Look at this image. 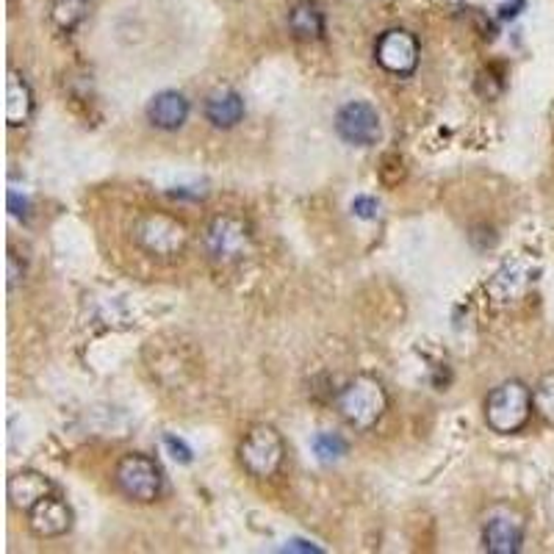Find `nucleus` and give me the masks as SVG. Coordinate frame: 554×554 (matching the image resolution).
<instances>
[{"mask_svg": "<svg viewBox=\"0 0 554 554\" xmlns=\"http://www.w3.org/2000/svg\"><path fill=\"white\" fill-rule=\"evenodd\" d=\"M532 407H535L532 391L521 380H508L485 399V422H488L491 430L510 436L529 422Z\"/></svg>", "mask_w": 554, "mask_h": 554, "instance_id": "nucleus-1", "label": "nucleus"}, {"mask_svg": "<svg viewBox=\"0 0 554 554\" xmlns=\"http://www.w3.org/2000/svg\"><path fill=\"white\" fill-rule=\"evenodd\" d=\"M338 410H341L346 425H353L355 430H369L383 419V413L388 410L385 388L374 377H366V374L355 377L341 391Z\"/></svg>", "mask_w": 554, "mask_h": 554, "instance_id": "nucleus-2", "label": "nucleus"}, {"mask_svg": "<svg viewBox=\"0 0 554 554\" xmlns=\"http://www.w3.org/2000/svg\"><path fill=\"white\" fill-rule=\"evenodd\" d=\"M283 457H286V444H283L281 433L269 425L252 427L239 446V460L244 466V471L258 479L277 474V468L283 466Z\"/></svg>", "mask_w": 554, "mask_h": 554, "instance_id": "nucleus-3", "label": "nucleus"}, {"mask_svg": "<svg viewBox=\"0 0 554 554\" xmlns=\"http://www.w3.org/2000/svg\"><path fill=\"white\" fill-rule=\"evenodd\" d=\"M117 485L133 502H156L161 494V471L148 455H125L117 463Z\"/></svg>", "mask_w": 554, "mask_h": 554, "instance_id": "nucleus-4", "label": "nucleus"}, {"mask_svg": "<svg viewBox=\"0 0 554 554\" xmlns=\"http://www.w3.org/2000/svg\"><path fill=\"white\" fill-rule=\"evenodd\" d=\"M136 241L142 244L150 255H180L186 250V241H189V233H186V225L172 220V217H164V214H150V217H142L136 225Z\"/></svg>", "mask_w": 554, "mask_h": 554, "instance_id": "nucleus-5", "label": "nucleus"}, {"mask_svg": "<svg viewBox=\"0 0 554 554\" xmlns=\"http://www.w3.org/2000/svg\"><path fill=\"white\" fill-rule=\"evenodd\" d=\"M374 58L391 76H399V78L413 76V69L419 67V42H416L410 31L391 28L377 39Z\"/></svg>", "mask_w": 554, "mask_h": 554, "instance_id": "nucleus-6", "label": "nucleus"}, {"mask_svg": "<svg viewBox=\"0 0 554 554\" xmlns=\"http://www.w3.org/2000/svg\"><path fill=\"white\" fill-rule=\"evenodd\" d=\"M205 244L217 263H233L250 250V228L236 217H217L208 228Z\"/></svg>", "mask_w": 554, "mask_h": 554, "instance_id": "nucleus-7", "label": "nucleus"}, {"mask_svg": "<svg viewBox=\"0 0 554 554\" xmlns=\"http://www.w3.org/2000/svg\"><path fill=\"white\" fill-rule=\"evenodd\" d=\"M335 130L350 145H374L380 138V117L369 103H346L335 117Z\"/></svg>", "mask_w": 554, "mask_h": 554, "instance_id": "nucleus-8", "label": "nucleus"}, {"mask_svg": "<svg viewBox=\"0 0 554 554\" xmlns=\"http://www.w3.org/2000/svg\"><path fill=\"white\" fill-rule=\"evenodd\" d=\"M69 527H73V513L56 497H45L28 510V529L36 538H58Z\"/></svg>", "mask_w": 554, "mask_h": 554, "instance_id": "nucleus-9", "label": "nucleus"}, {"mask_svg": "<svg viewBox=\"0 0 554 554\" xmlns=\"http://www.w3.org/2000/svg\"><path fill=\"white\" fill-rule=\"evenodd\" d=\"M524 540V524L508 513H497L482 529V543L491 554H516Z\"/></svg>", "mask_w": 554, "mask_h": 554, "instance_id": "nucleus-10", "label": "nucleus"}, {"mask_svg": "<svg viewBox=\"0 0 554 554\" xmlns=\"http://www.w3.org/2000/svg\"><path fill=\"white\" fill-rule=\"evenodd\" d=\"M50 491H53V485L47 477H42L36 471H20L9 479V505L15 510H31L36 502L50 497Z\"/></svg>", "mask_w": 554, "mask_h": 554, "instance_id": "nucleus-11", "label": "nucleus"}, {"mask_svg": "<svg viewBox=\"0 0 554 554\" xmlns=\"http://www.w3.org/2000/svg\"><path fill=\"white\" fill-rule=\"evenodd\" d=\"M205 117L217 128H233L244 117V100L233 89H217L205 100Z\"/></svg>", "mask_w": 554, "mask_h": 554, "instance_id": "nucleus-12", "label": "nucleus"}, {"mask_svg": "<svg viewBox=\"0 0 554 554\" xmlns=\"http://www.w3.org/2000/svg\"><path fill=\"white\" fill-rule=\"evenodd\" d=\"M148 117L156 128L164 130H175L186 122L189 117V100L178 92H161L153 97V103L148 106Z\"/></svg>", "mask_w": 554, "mask_h": 554, "instance_id": "nucleus-13", "label": "nucleus"}, {"mask_svg": "<svg viewBox=\"0 0 554 554\" xmlns=\"http://www.w3.org/2000/svg\"><path fill=\"white\" fill-rule=\"evenodd\" d=\"M34 111V95L28 89V84L17 76V73H9L6 78V122L9 125H23Z\"/></svg>", "mask_w": 554, "mask_h": 554, "instance_id": "nucleus-14", "label": "nucleus"}, {"mask_svg": "<svg viewBox=\"0 0 554 554\" xmlns=\"http://www.w3.org/2000/svg\"><path fill=\"white\" fill-rule=\"evenodd\" d=\"M289 26L294 31V36H300V39H319L324 34V17H322L316 4L294 6V12L289 17Z\"/></svg>", "mask_w": 554, "mask_h": 554, "instance_id": "nucleus-15", "label": "nucleus"}, {"mask_svg": "<svg viewBox=\"0 0 554 554\" xmlns=\"http://www.w3.org/2000/svg\"><path fill=\"white\" fill-rule=\"evenodd\" d=\"M84 17H87V0H56L53 23L61 31H73Z\"/></svg>", "mask_w": 554, "mask_h": 554, "instance_id": "nucleus-16", "label": "nucleus"}, {"mask_svg": "<svg viewBox=\"0 0 554 554\" xmlns=\"http://www.w3.org/2000/svg\"><path fill=\"white\" fill-rule=\"evenodd\" d=\"M311 446H313V455L322 463H333V460H341L346 455V441L341 436H335V433H319V436H313Z\"/></svg>", "mask_w": 554, "mask_h": 554, "instance_id": "nucleus-17", "label": "nucleus"}, {"mask_svg": "<svg viewBox=\"0 0 554 554\" xmlns=\"http://www.w3.org/2000/svg\"><path fill=\"white\" fill-rule=\"evenodd\" d=\"M532 402H535V410L554 427V374H546L538 383V388L532 394Z\"/></svg>", "mask_w": 554, "mask_h": 554, "instance_id": "nucleus-18", "label": "nucleus"}, {"mask_svg": "<svg viewBox=\"0 0 554 554\" xmlns=\"http://www.w3.org/2000/svg\"><path fill=\"white\" fill-rule=\"evenodd\" d=\"M353 214H355L358 220H377V214H380V202H377L374 197L361 194V197L353 200Z\"/></svg>", "mask_w": 554, "mask_h": 554, "instance_id": "nucleus-19", "label": "nucleus"}, {"mask_svg": "<svg viewBox=\"0 0 554 554\" xmlns=\"http://www.w3.org/2000/svg\"><path fill=\"white\" fill-rule=\"evenodd\" d=\"M164 446L169 449V455H172L175 460H180V463H191V449H189L180 438H175V436H164Z\"/></svg>", "mask_w": 554, "mask_h": 554, "instance_id": "nucleus-20", "label": "nucleus"}, {"mask_svg": "<svg viewBox=\"0 0 554 554\" xmlns=\"http://www.w3.org/2000/svg\"><path fill=\"white\" fill-rule=\"evenodd\" d=\"M283 551H305V554H319L322 549L319 546H313V543H308V540H300V538H294V540H289L286 546H283Z\"/></svg>", "mask_w": 554, "mask_h": 554, "instance_id": "nucleus-21", "label": "nucleus"}, {"mask_svg": "<svg viewBox=\"0 0 554 554\" xmlns=\"http://www.w3.org/2000/svg\"><path fill=\"white\" fill-rule=\"evenodd\" d=\"M26 208H28L26 197L20 200V194H17V191L12 189V191H9V211H12L15 217H23V214H26Z\"/></svg>", "mask_w": 554, "mask_h": 554, "instance_id": "nucleus-22", "label": "nucleus"}, {"mask_svg": "<svg viewBox=\"0 0 554 554\" xmlns=\"http://www.w3.org/2000/svg\"><path fill=\"white\" fill-rule=\"evenodd\" d=\"M20 281V277H17V258L15 255H9V286L15 289V283Z\"/></svg>", "mask_w": 554, "mask_h": 554, "instance_id": "nucleus-23", "label": "nucleus"}]
</instances>
